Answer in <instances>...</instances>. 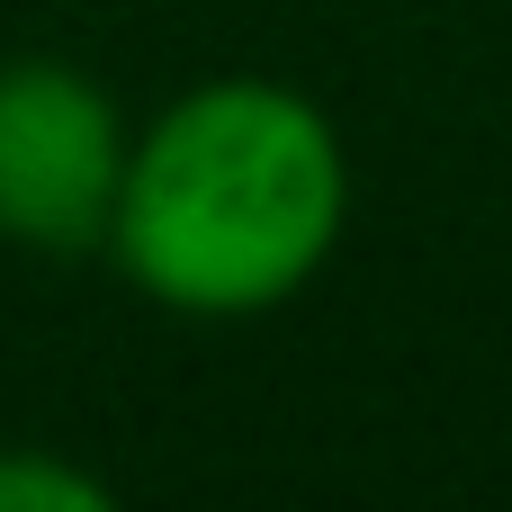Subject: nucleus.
Wrapping results in <instances>:
<instances>
[{
	"label": "nucleus",
	"instance_id": "obj_1",
	"mask_svg": "<svg viewBox=\"0 0 512 512\" xmlns=\"http://www.w3.org/2000/svg\"><path fill=\"white\" fill-rule=\"evenodd\" d=\"M351 162L333 117L261 72L180 90L135 144L108 261L171 315L243 324L288 306L342 243Z\"/></svg>",
	"mask_w": 512,
	"mask_h": 512
},
{
	"label": "nucleus",
	"instance_id": "obj_2",
	"mask_svg": "<svg viewBox=\"0 0 512 512\" xmlns=\"http://www.w3.org/2000/svg\"><path fill=\"white\" fill-rule=\"evenodd\" d=\"M126 117L72 63H0V243L18 252H108L117 180H126Z\"/></svg>",
	"mask_w": 512,
	"mask_h": 512
},
{
	"label": "nucleus",
	"instance_id": "obj_3",
	"mask_svg": "<svg viewBox=\"0 0 512 512\" xmlns=\"http://www.w3.org/2000/svg\"><path fill=\"white\" fill-rule=\"evenodd\" d=\"M0 512H108V486L54 450H0Z\"/></svg>",
	"mask_w": 512,
	"mask_h": 512
}]
</instances>
